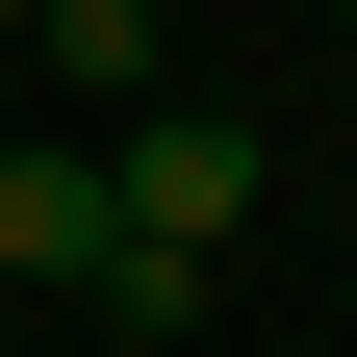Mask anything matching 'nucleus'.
Segmentation results:
<instances>
[{
    "instance_id": "f257e3e1",
    "label": "nucleus",
    "mask_w": 357,
    "mask_h": 357,
    "mask_svg": "<svg viewBox=\"0 0 357 357\" xmlns=\"http://www.w3.org/2000/svg\"><path fill=\"white\" fill-rule=\"evenodd\" d=\"M102 230L230 281V230H255V128H230V102H178V77H153V102H102Z\"/></svg>"
},
{
    "instance_id": "f03ea898",
    "label": "nucleus",
    "mask_w": 357,
    "mask_h": 357,
    "mask_svg": "<svg viewBox=\"0 0 357 357\" xmlns=\"http://www.w3.org/2000/svg\"><path fill=\"white\" fill-rule=\"evenodd\" d=\"M102 128H26V153H0V281H102Z\"/></svg>"
},
{
    "instance_id": "7ed1b4c3",
    "label": "nucleus",
    "mask_w": 357,
    "mask_h": 357,
    "mask_svg": "<svg viewBox=\"0 0 357 357\" xmlns=\"http://www.w3.org/2000/svg\"><path fill=\"white\" fill-rule=\"evenodd\" d=\"M0 52H52V128H102V102H153V77H178V0H26Z\"/></svg>"
},
{
    "instance_id": "20e7f679",
    "label": "nucleus",
    "mask_w": 357,
    "mask_h": 357,
    "mask_svg": "<svg viewBox=\"0 0 357 357\" xmlns=\"http://www.w3.org/2000/svg\"><path fill=\"white\" fill-rule=\"evenodd\" d=\"M0 26H26V0H0Z\"/></svg>"
}]
</instances>
